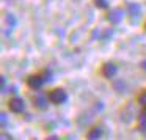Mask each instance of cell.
<instances>
[{"mask_svg": "<svg viewBox=\"0 0 146 140\" xmlns=\"http://www.w3.org/2000/svg\"><path fill=\"white\" fill-rule=\"evenodd\" d=\"M7 22H8V24H10V25H11V27H13V25H14V24H16V19H14V17H13V16H11V14H8V16H7Z\"/></svg>", "mask_w": 146, "mask_h": 140, "instance_id": "13", "label": "cell"}, {"mask_svg": "<svg viewBox=\"0 0 146 140\" xmlns=\"http://www.w3.org/2000/svg\"><path fill=\"white\" fill-rule=\"evenodd\" d=\"M123 16H124V11L119 10V8H116V10H111L110 13H108L107 19L110 21L111 24H118L121 19H123Z\"/></svg>", "mask_w": 146, "mask_h": 140, "instance_id": "5", "label": "cell"}, {"mask_svg": "<svg viewBox=\"0 0 146 140\" xmlns=\"http://www.w3.org/2000/svg\"><path fill=\"white\" fill-rule=\"evenodd\" d=\"M47 140H60V139H58V137H55V135H52V137H49Z\"/></svg>", "mask_w": 146, "mask_h": 140, "instance_id": "16", "label": "cell"}, {"mask_svg": "<svg viewBox=\"0 0 146 140\" xmlns=\"http://www.w3.org/2000/svg\"><path fill=\"white\" fill-rule=\"evenodd\" d=\"M10 109L14 113H21V112H24V109H25V104H24V101L21 98H13L10 101Z\"/></svg>", "mask_w": 146, "mask_h": 140, "instance_id": "3", "label": "cell"}, {"mask_svg": "<svg viewBox=\"0 0 146 140\" xmlns=\"http://www.w3.org/2000/svg\"><path fill=\"white\" fill-rule=\"evenodd\" d=\"M127 10H129V14L132 17H138L140 16V7L137 3H130L129 7H127Z\"/></svg>", "mask_w": 146, "mask_h": 140, "instance_id": "7", "label": "cell"}, {"mask_svg": "<svg viewBox=\"0 0 146 140\" xmlns=\"http://www.w3.org/2000/svg\"><path fill=\"white\" fill-rule=\"evenodd\" d=\"M27 83H29L30 88L39 90V88H41V85L44 83V79H42V76H30L29 80H27Z\"/></svg>", "mask_w": 146, "mask_h": 140, "instance_id": "4", "label": "cell"}, {"mask_svg": "<svg viewBox=\"0 0 146 140\" xmlns=\"http://www.w3.org/2000/svg\"><path fill=\"white\" fill-rule=\"evenodd\" d=\"M35 104L38 105V107H41V109H44L46 105H47V104H46V98H44V96H38V98L35 99Z\"/></svg>", "mask_w": 146, "mask_h": 140, "instance_id": "9", "label": "cell"}, {"mask_svg": "<svg viewBox=\"0 0 146 140\" xmlns=\"http://www.w3.org/2000/svg\"><path fill=\"white\" fill-rule=\"evenodd\" d=\"M118 73V68L115 63H105L104 66H102V74H104V77H107V79H111V77H115V74Z\"/></svg>", "mask_w": 146, "mask_h": 140, "instance_id": "2", "label": "cell"}, {"mask_svg": "<svg viewBox=\"0 0 146 140\" xmlns=\"http://www.w3.org/2000/svg\"><path fill=\"white\" fill-rule=\"evenodd\" d=\"M2 126H7V115L2 113Z\"/></svg>", "mask_w": 146, "mask_h": 140, "instance_id": "15", "label": "cell"}, {"mask_svg": "<svg viewBox=\"0 0 146 140\" xmlns=\"http://www.w3.org/2000/svg\"><path fill=\"white\" fill-rule=\"evenodd\" d=\"M101 135H102V127L101 126L93 127V129L88 132V139L90 140H99V137H101Z\"/></svg>", "mask_w": 146, "mask_h": 140, "instance_id": "6", "label": "cell"}, {"mask_svg": "<svg viewBox=\"0 0 146 140\" xmlns=\"http://www.w3.org/2000/svg\"><path fill=\"white\" fill-rule=\"evenodd\" d=\"M42 79H44V82H50V80H52V74L49 73V71H46L44 76H42Z\"/></svg>", "mask_w": 146, "mask_h": 140, "instance_id": "12", "label": "cell"}, {"mask_svg": "<svg viewBox=\"0 0 146 140\" xmlns=\"http://www.w3.org/2000/svg\"><path fill=\"white\" fill-rule=\"evenodd\" d=\"M138 121H140V129H141L143 132L146 134V112H143V113L140 115Z\"/></svg>", "mask_w": 146, "mask_h": 140, "instance_id": "8", "label": "cell"}, {"mask_svg": "<svg viewBox=\"0 0 146 140\" xmlns=\"http://www.w3.org/2000/svg\"><path fill=\"white\" fill-rule=\"evenodd\" d=\"M138 102H140L141 105H146V91L141 93V95L138 96Z\"/></svg>", "mask_w": 146, "mask_h": 140, "instance_id": "11", "label": "cell"}, {"mask_svg": "<svg viewBox=\"0 0 146 140\" xmlns=\"http://www.w3.org/2000/svg\"><path fill=\"white\" fill-rule=\"evenodd\" d=\"M0 140H13V139H11V135H8V134L2 132V134H0Z\"/></svg>", "mask_w": 146, "mask_h": 140, "instance_id": "14", "label": "cell"}, {"mask_svg": "<svg viewBox=\"0 0 146 140\" xmlns=\"http://www.w3.org/2000/svg\"><path fill=\"white\" fill-rule=\"evenodd\" d=\"M94 3L98 8H102V10H105V8L108 7V2L107 0H94Z\"/></svg>", "mask_w": 146, "mask_h": 140, "instance_id": "10", "label": "cell"}, {"mask_svg": "<svg viewBox=\"0 0 146 140\" xmlns=\"http://www.w3.org/2000/svg\"><path fill=\"white\" fill-rule=\"evenodd\" d=\"M68 99V95L63 88H55L49 93V101L54 102V104H63Z\"/></svg>", "mask_w": 146, "mask_h": 140, "instance_id": "1", "label": "cell"}, {"mask_svg": "<svg viewBox=\"0 0 146 140\" xmlns=\"http://www.w3.org/2000/svg\"><path fill=\"white\" fill-rule=\"evenodd\" d=\"M143 68H145V69H146V61H143Z\"/></svg>", "mask_w": 146, "mask_h": 140, "instance_id": "17", "label": "cell"}, {"mask_svg": "<svg viewBox=\"0 0 146 140\" xmlns=\"http://www.w3.org/2000/svg\"><path fill=\"white\" fill-rule=\"evenodd\" d=\"M145 29H146V22H145Z\"/></svg>", "mask_w": 146, "mask_h": 140, "instance_id": "18", "label": "cell"}]
</instances>
